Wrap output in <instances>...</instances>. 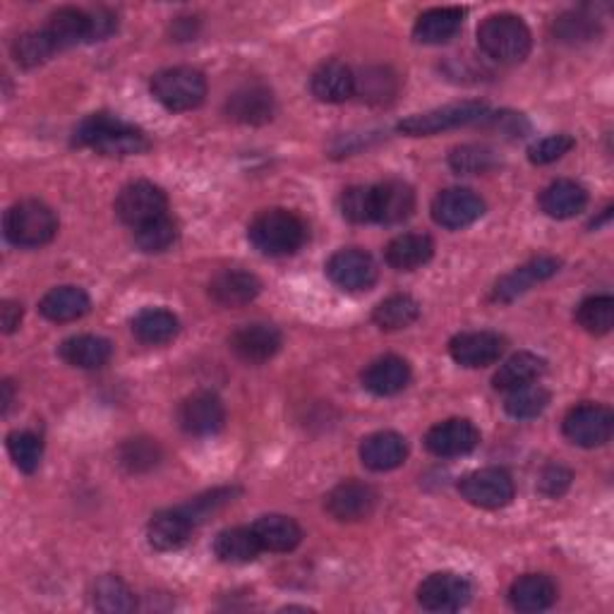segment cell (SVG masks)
<instances>
[{
    "label": "cell",
    "mask_w": 614,
    "mask_h": 614,
    "mask_svg": "<svg viewBox=\"0 0 614 614\" xmlns=\"http://www.w3.org/2000/svg\"><path fill=\"white\" fill-rule=\"evenodd\" d=\"M377 507V493L375 487L358 481H346L336 485L330 495H326V511H330L336 521L353 524L370 518Z\"/></svg>",
    "instance_id": "cell-15"
},
{
    "label": "cell",
    "mask_w": 614,
    "mask_h": 614,
    "mask_svg": "<svg viewBox=\"0 0 614 614\" xmlns=\"http://www.w3.org/2000/svg\"><path fill=\"white\" fill-rule=\"evenodd\" d=\"M169 197L154 183L138 181L120 190L116 200V214L126 226L140 228L159 216H166Z\"/></svg>",
    "instance_id": "cell-7"
},
{
    "label": "cell",
    "mask_w": 614,
    "mask_h": 614,
    "mask_svg": "<svg viewBox=\"0 0 614 614\" xmlns=\"http://www.w3.org/2000/svg\"><path fill=\"white\" fill-rule=\"evenodd\" d=\"M571 149H574V138H569V134H550V138H545L528 149V159L530 163L545 166V163H552L569 154Z\"/></svg>",
    "instance_id": "cell-49"
},
{
    "label": "cell",
    "mask_w": 614,
    "mask_h": 614,
    "mask_svg": "<svg viewBox=\"0 0 614 614\" xmlns=\"http://www.w3.org/2000/svg\"><path fill=\"white\" fill-rule=\"evenodd\" d=\"M408 459V442L399 432H375L365 437L360 444V461L365 468L375 473H387L403 466Z\"/></svg>",
    "instance_id": "cell-20"
},
{
    "label": "cell",
    "mask_w": 614,
    "mask_h": 614,
    "mask_svg": "<svg viewBox=\"0 0 614 614\" xmlns=\"http://www.w3.org/2000/svg\"><path fill=\"white\" fill-rule=\"evenodd\" d=\"M179 332H181L179 317L163 308H147L132 320V334L138 336L142 344L149 346L169 344V341L179 336Z\"/></svg>",
    "instance_id": "cell-35"
},
{
    "label": "cell",
    "mask_w": 614,
    "mask_h": 614,
    "mask_svg": "<svg viewBox=\"0 0 614 614\" xmlns=\"http://www.w3.org/2000/svg\"><path fill=\"white\" fill-rule=\"evenodd\" d=\"M94 607L108 614H116V612H132L138 607V603H134V595L128 589L126 581L108 574L94 583Z\"/></svg>",
    "instance_id": "cell-39"
},
{
    "label": "cell",
    "mask_w": 614,
    "mask_h": 614,
    "mask_svg": "<svg viewBox=\"0 0 614 614\" xmlns=\"http://www.w3.org/2000/svg\"><path fill=\"white\" fill-rule=\"evenodd\" d=\"M554 34L564 44H583V41L597 36V22L581 12H569L554 22Z\"/></svg>",
    "instance_id": "cell-48"
},
{
    "label": "cell",
    "mask_w": 614,
    "mask_h": 614,
    "mask_svg": "<svg viewBox=\"0 0 614 614\" xmlns=\"http://www.w3.org/2000/svg\"><path fill=\"white\" fill-rule=\"evenodd\" d=\"M310 91L322 104H344L356 94V75L346 63L326 61L312 73Z\"/></svg>",
    "instance_id": "cell-21"
},
{
    "label": "cell",
    "mask_w": 614,
    "mask_h": 614,
    "mask_svg": "<svg viewBox=\"0 0 614 614\" xmlns=\"http://www.w3.org/2000/svg\"><path fill=\"white\" fill-rule=\"evenodd\" d=\"M195 524L183 509L159 511L147 526V540L159 552L181 550L183 545L193 536Z\"/></svg>",
    "instance_id": "cell-23"
},
{
    "label": "cell",
    "mask_w": 614,
    "mask_h": 614,
    "mask_svg": "<svg viewBox=\"0 0 614 614\" xmlns=\"http://www.w3.org/2000/svg\"><path fill=\"white\" fill-rule=\"evenodd\" d=\"M10 406H12V385L6 379L3 381V413H8Z\"/></svg>",
    "instance_id": "cell-54"
},
{
    "label": "cell",
    "mask_w": 614,
    "mask_h": 614,
    "mask_svg": "<svg viewBox=\"0 0 614 614\" xmlns=\"http://www.w3.org/2000/svg\"><path fill=\"white\" fill-rule=\"evenodd\" d=\"M577 322L593 336L610 334L614 326V300L610 295H591L577 308Z\"/></svg>",
    "instance_id": "cell-40"
},
{
    "label": "cell",
    "mask_w": 614,
    "mask_h": 614,
    "mask_svg": "<svg viewBox=\"0 0 614 614\" xmlns=\"http://www.w3.org/2000/svg\"><path fill=\"white\" fill-rule=\"evenodd\" d=\"M471 583L452 574V571H437L428 577L418 589V603L428 612H459L471 603Z\"/></svg>",
    "instance_id": "cell-10"
},
{
    "label": "cell",
    "mask_w": 614,
    "mask_h": 614,
    "mask_svg": "<svg viewBox=\"0 0 614 614\" xmlns=\"http://www.w3.org/2000/svg\"><path fill=\"white\" fill-rule=\"evenodd\" d=\"M459 493L473 507L502 509L514 499V481L504 468H481L468 473L459 483Z\"/></svg>",
    "instance_id": "cell-9"
},
{
    "label": "cell",
    "mask_w": 614,
    "mask_h": 614,
    "mask_svg": "<svg viewBox=\"0 0 614 614\" xmlns=\"http://www.w3.org/2000/svg\"><path fill=\"white\" fill-rule=\"evenodd\" d=\"M8 454L22 473H34L41 466V459H44V442H41V437H36L30 430L10 432Z\"/></svg>",
    "instance_id": "cell-43"
},
{
    "label": "cell",
    "mask_w": 614,
    "mask_h": 614,
    "mask_svg": "<svg viewBox=\"0 0 614 614\" xmlns=\"http://www.w3.org/2000/svg\"><path fill=\"white\" fill-rule=\"evenodd\" d=\"M420 317V305L411 295H391L375 308L373 322L381 332H399Z\"/></svg>",
    "instance_id": "cell-37"
},
{
    "label": "cell",
    "mask_w": 614,
    "mask_h": 614,
    "mask_svg": "<svg viewBox=\"0 0 614 614\" xmlns=\"http://www.w3.org/2000/svg\"><path fill=\"white\" fill-rule=\"evenodd\" d=\"M557 271H559V259H554V257L542 255V257L530 259V262L518 267L516 271H511V274H507L495 286L493 300H497V303H511V300H516L518 295H524L534 289L536 283L552 279Z\"/></svg>",
    "instance_id": "cell-19"
},
{
    "label": "cell",
    "mask_w": 614,
    "mask_h": 614,
    "mask_svg": "<svg viewBox=\"0 0 614 614\" xmlns=\"http://www.w3.org/2000/svg\"><path fill=\"white\" fill-rule=\"evenodd\" d=\"M181 428L187 434L195 437H209L224 428L226 411L222 399L212 391H197L193 397H187L179 411Z\"/></svg>",
    "instance_id": "cell-17"
},
{
    "label": "cell",
    "mask_w": 614,
    "mask_h": 614,
    "mask_svg": "<svg viewBox=\"0 0 614 614\" xmlns=\"http://www.w3.org/2000/svg\"><path fill=\"white\" fill-rule=\"evenodd\" d=\"M152 94L173 114L193 111L207 97V79L195 67H169L152 77Z\"/></svg>",
    "instance_id": "cell-5"
},
{
    "label": "cell",
    "mask_w": 614,
    "mask_h": 614,
    "mask_svg": "<svg viewBox=\"0 0 614 614\" xmlns=\"http://www.w3.org/2000/svg\"><path fill=\"white\" fill-rule=\"evenodd\" d=\"M91 308L89 295L77 286H58L41 298V315L51 322H75L85 317Z\"/></svg>",
    "instance_id": "cell-33"
},
{
    "label": "cell",
    "mask_w": 614,
    "mask_h": 614,
    "mask_svg": "<svg viewBox=\"0 0 614 614\" xmlns=\"http://www.w3.org/2000/svg\"><path fill=\"white\" fill-rule=\"evenodd\" d=\"M230 497H234V489H214V493L204 495V497H197V499L190 502L187 507H181V509L190 516V521L200 524L209 514H214L216 509H222L226 502H230Z\"/></svg>",
    "instance_id": "cell-50"
},
{
    "label": "cell",
    "mask_w": 614,
    "mask_h": 614,
    "mask_svg": "<svg viewBox=\"0 0 614 614\" xmlns=\"http://www.w3.org/2000/svg\"><path fill=\"white\" fill-rule=\"evenodd\" d=\"M248 238L255 245V250H259L267 257H286L293 255L308 238V228L303 224V218L289 209H267L262 214L255 216V222L250 224Z\"/></svg>",
    "instance_id": "cell-2"
},
{
    "label": "cell",
    "mask_w": 614,
    "mask_h": 614,
    "mask_svg": "<svg viewBox=\"0 0 614 614\" xmlns=\"http://www.w3.org/2000/svg\"><path fill=\"white\" fill-rule=\"evenodd\" d=\"M487 116V106L483 101H461L442 108H432L428 114H416L399 122V132L408 138H430V134L454 130L473 122H483Z\"/></svg>",
    "instance_id": "cell-6"
},
{
    "label": "cell",
    "mask_w": 614,
    "mask_h": 614,
    "mask_svg": "<svg viewBox=\"0 0 614 614\" xmlns=\"http://www.w3.org/2000/svg\"><path fill=\"white\" fill-rule=\"evenodd\" d=\"M497 157L493 149L477 147V144H466L456 147L452 157H449V166H452L461 175H477V173H489L497 169Z\"/></svg>",
    "instance_id": "cell-45"
},
{
    "label": "cell",
    "mask_w": 614,
    "mask_h": 614,
    "mask_svg": "<svg viewBox=\"0 0 614 614\" xmlns=\"http://www.w3.org/2000/svg\"><path fill=\"white\" fill-rule=\"evenodd\" d=\"M432 255H434V243L426 234H401L394 238L385 250L387 265L399 271H413L426 267L432 259Z\"/></svg>",
    "instance_id": "cell-32"
},
{
    "label": "cell",
    "mask_w": 614,
    "mask_h": 614,
    "mask_svg": "<svg viewBox=\"0 0 614 614\" xmlns=\"http://www.w3.org/2000/svg\"><path fill=\"white\" fill-rule=\"evenodd\" d=\"M89 22H91V41H104L116 32L118 20L114 12L108 10H97V12H89ZM89 41V44H91Z\"/></svg>",
    "instance_id": "cell-52"
},
{
    "label": "cell",
    "mask_w": 614,
    "mask_h": 614,
    "mask_svg": "<svg viewBox=\"0 0 614 614\" xmlns=\"http://www.w3.org/2000/svg\"><path fill=\"white\" fill-rule=\"evenodd\" d=\"M228 344H230V351H234L240 360L250 363V365H259V363H267L277 356V353L281 351L283 338L277 326L255 322V324H243L240 330L230 334Z\"/></svg>",
    "instance_id": "cell-14"
},
{
    "label": "cell",
    "mask_w": 614,
    "mask_h": 614,
    "mask_svg": "<svg viewBox=\"0 0 614 614\" xmlns=\"http://www.w3.org/2000/svg\"><path fill=\"white\" fill-rule=\"evenodd\" d=\"M550 406V391L540 385H526L507 391V401H504V411L516 420H534L545 413V408Z\"/></svg>",
    "instance_id": "cell-38"
},
{
    "label": "cell",
    "mask_w": 614,
    "mask_h": 614,
    "mask_svg": "<svg viewBox=\"0 0 614 614\" xmlns=\"http://www.w3.org/2000/svg\"><path fill=\"white\" fill-rule=\"evenodd\" d=\"M545 365L548 363H545L540 356H536V353H528V351L514 353L509 360H504L499 365V370L493 377V385L499 391H511L516 387L534 385V381L542 377Z\"/></svg>",
    "instance_id": "cell-34"
},
{
    "label": "cell",
    "mask_w": 614,
    "mask_h": 614,
    "mask_svg": "<svg viewBox=\"0 0 614 614\" xmlns=\"http://www.w3.org/2000/svg\"><path fill=\"white\" fill-rule=\"evenodd\" d=\"M416 209L413 187L403 181H387L375 185V222L379 224H401Z\"/></svg>",
    "instance_id": "cell-25"
},
{
    "label": "cell",
    "mask_w": 614,
    "mask_h": 614,
    "mask_svg": "<svg viewBox=\"0 0 614 614\" xmlns=\"http://www.w3.org/2000/svg\"><path fill=\"white\" fill-rule=\"evenodd\" d=\"M326 274H330V279L338 286V289L358 293L375 286L377 265L370 252L348 248L332 255L330 262H326Z\"/></svg>",
    "instance_id": "cell-12"
},
{
    "label": "cell",
    "mask_w": 614,
    "mask_h": 614,
    "mask_svg": "<svg viewBox=\"0 0 614 614\" xmlns=\"http://www.w3.org/2000/svg\"><path fill=\"white\" fill-rule=\"evenodd\" d=\"M507 338L497 332H463L449 341V353L463 367H487L502 358Z\"/></svg>",
    "instance_id": "cell-16"
},
{
    "label": "cell",
    "mask_w": 614,
    "mask_h": 614,
    "mask_svg": "<svg viewBox=\"0 0 614 614\" xmlns=\"http://www.w3.org/2000/svg\"><path fill=\"white\" fill-rule=\"evenodd\" d=\"M557 600V585L545 574H526L514 581L509 591V603L518 612H542L550 610Z\"/></svg>",
    "instance_id": "cell-31"
},
{
    "label": "cell",
    "mask_w": 614,
    "mask_h": 614,
    "mask_svg": "<svg viewBox=\"0 0 614 614\" xmlns=\"http://www.w3.org/2000/svg\"><path fill=\"white\" fill-rule=\"evenodd\" d=\"M259 291H262V281L250 274V271L240 269H226L209 283V295L222 308L248 305L259 295Z\"/></svg>",
    "instance_id": "cell-22"
},
{
    "label": "cell",
    "mask_w": 614,
    "mask_h": 614,
    "mask_svg": "<svg viewBox=\"0 0 614 614\" xmlns=\"http://www.w3.org/2000/svg\"><path fill=\"white\" fill-rule=\"evenodd\" d=\"M161 446L157 440H147V437H138V440H128L118 449L120 466L128 473H149L154 471L161 463Z\"/></svg>",
    "instance_id": "cell-41"
},
{
    "label": "cell",
    "mask_w": 614,
    "mask_h": 614,
    "mask_svg": "<svg viewBox=\"0 0 614 614\" xmlns=\"http://www.w3.org/2000/svg\"><path fill=\"white\" fill-rule=\"evenodd\" d=\"M58 49L53 46L51 36L46 34V30H36V32H26L22 34L15 46H12V53H15V61L24 67H36L41 63H46L53 53Z\"/></svg>",
    "instance_id": "cell-47"
},
{
    "label": "cell",
    "mask_w": 614,
    "mask_h": 614,
    "mask_svg": "<svg viewBox=\"0 0 614 614\" xmlns=\"http://www.w3.org/2000/svg\"><path fill=\"white\" fill-rule=\"evenodd\" d=\"M175 238H179V226H175V222L169 214L159 216L154 222H149L140 228H134V245L149 255L169 250L175 243Z\"/></svg>",
    "instance_id": "cell-42"
},
{
    "label": "cell",
    "mask_w": 614,
    "mask_h": 614,
    "mask_svg": "<svg viewBox=\"0 0 614 614\" xmlns=\"http://www.w3.org/2000/svg\"><path fill=\"white\" fill-rule=\"evenodd\" d=\"M73 144L89 147L104 157H134L152 147L140 128L111 114H94L82 120L73 132Z\"/></svg>",
    "instance_id": "cell-1"
},
{
    "label": "cell",
    "mask_w": 614,
    "mask_h": 614,
    "mask_svg": "<svg viewBox=\"0 0 614 614\" xmlns=\"http://www.w3.org/2000/svg\"><path fill=\"white\" fill-rule=\"evenodd\" d=\"M22 322V305L15 303V300H3L0 305V324H3V332L12 334Z\"/></svg>",
    "instance_id": "cell-53"
},
{
    "label": "cell",
    "mask_w": 614,
    "mask_h": 614,
    "mask_svg": "<svg viewBox=\"0 0 614 614\" xmlns=\"http://www.w3.org/2000/svg\"><path fill=\"white\" fill-rule=\"evenodd\" d=\"M564 437L583 449H595L610 442L614 430V416L607 406L581 403L564 416Z\"/></svg>",
    "instance_id": "cell-8"
},
{
    "label": "cell",
    "mask_w": 614,
    "mask_h": 614,
    "mask_svg": "<svg viewBox=\"0 0 614 614\" xmlns=\"http://www.w3.org/2000/svg\"><path fill=\"white\" fill-rule=\"evenodd\" d=\"M44 30L51 36L53 46H56L58 51L77 46V44H89L91 41L89 12L77 10V8L56 10L49 18V24L44 26Z\"/></svg>",
    "instance_id": "cell-26"
},
{
    "label": "cell",
    "mask_w": 614,
    "mask_h": 614,
    "mask_svg": "<svg viewBox=\"0 0 614 614\" xmlns=\"http://www.w3.org/2000/svg\"><path fill=\"white\" fill-rule=\"evenodd\" d=\"M585 204H589V193L577 181H554L540 193V209L559 222L574 218L585 209Z\"/></svg>",
    "instance_id": "cell-28"
},
{
    "label": "cell",
    "mask_w": 614,
    "mask_h": 614,
    "mask_svg": "<svg viewBox=\"0 0 614 614\" xmlns=\"http://www.w3.org/2000/svg\"><path fill=\"white\" fill-rule=\"evenodd\" d=\"M571 485V473L564 466H548L540 475V493L548 497H559L567 493V487Z\"/></svg>",
    "instance_id": "cell-51"
},
{
    "label": "cell",
    "mask_w": 614,
    "mask_h": 614,
    "mask_svg": "<svg viewBox=\"0 0 614 614\" xmlns=\"http://www.w3.org/2000/svg\"><path fill=\"white\" fill-rule=\"evenodd\" d=\"M463 24V10L461 8H432L422 12L413 26V36L418 44L440 46L452 41Z\"/></svg>",
    "instance_id": "cell-29"
},
{
    "label": "cell",
    "mask_w": 614,
    "mask_h": 614,
    "mask_svg": "<svg viewBox=\"0 0 614 614\" xmlns=\"http://www.w3.org/2000/svg\"><path fill=\"white\" fill-rule=\"evenodd\" d=\"M338 207L344 218L351 224H370L375 222V187L353 185L338 200Z\"/></svg>",
    "instance_id": "cell-46"
},
{
    "label": "cell",
    "mask_w": 614,
    "mask_h": 614,
    "mask_svg": "<svg viewBox=\"0 0 614 614\" xmlns=\"http://www.w3.org/2000/svg\"><path fill=\"white\" fill-rule=\"evenodd\" d=\"M397 75H394L389 67H367L360 77H356V91L370 104L389 101L394 94H397Z\"/></svg>",
    "instance_id": "cell-44"
},
{
    "label": "cell",
    "mask_w": 614,
    "mask_h": 614,
    "mask_svg": "<svg viewBox=\"0 0 614 614\" xmlns=\"http://www.w3.org/2000/svg\"><path fill=\"white\" fill-rule=\"evenodd\" d=\"M58 234V218L49 204L24 200L6 214V238L18 248H41Z\"/></svg>",
    "instance_id": "cell-4"
},
{
    "label": "cell",
    "mask_w": 614,
    "mask_h": 614,
    "mask_svg": "<svg viewBox=\"0 0 614 614\" xmlns=\"http://www.w3.org/2000/svg\"><path fill=\"white\" fill-rule=\"evenodd\" d=\"M255 536L262 545V550L269 552H293L300 540H303V528H300L291 516L269 514L257 518L252 524Z\"/></svg>",
    "instance_id": "cell-30"
},
{
    "label": "cell",
    "mask_w": 614,
    "mask_h": 614,
    "mask_svg": "<svg viewBox=\"0 0 614 614\" xmlns=\"http://www.w3.org/2000/svg\"><path fill=\"white\" fill-rule=\"evenodd\" d=\"M274 94L262 85L240 87L226 99V116L243 126H265L274 118Z\"/></svg>",
    "instance_id": "cell-18"
},
{
    "label": "cell",
    "mask_w": 614,
    "mask_h": 614,
    "mask_svg": "<svg viewBox=\"0 0 614 614\" xmlns=\"http://www.w3.org/2000/svg\"><path fill=\"white\" fill-rule=\"evenodd\" d=\"M114 356V346L111 341L104 336H94V334H79V336H71L63 341L61 346V358L79 367V370H99Z\"/></svg>",
    "instance_id": "cell-27"
},
{
    "label": "cell",
    "mask_w": 614,
    "mask_h": 614,
    "mask_svg": "<svg viewBox=\"0 0 614 614\" xmlns=\"http://www.w3.org/2000/svg\"><path fill=\"white\" fill-rule=\"evenodd\" d=\"M477 444H481V432L466 418L444 420L426 434L428 452L440 459L466 456Z\"/></svg>",
    "instance_id": "cell-13"
},
{
    "label": "cell",
    "mask_w": 614,
    "mask_h": 614,
    "mask_svg": "<svg viewBox=\"0 0 614 614\" xmlns=\"http://www.w3.org/2000/svg\"><path fill=\"white\" fill-rule=\"evenodd\" d=\"M485 214L483 197L468 187L442 190L432 202V218L437 226L459 230L475 224Z\"/></svg>",
    "instance_id": "cell-11"
},
{
    "label": "cell",
    "mask_w": 614,
    "mask_h": 614,
    "mask_svg": "<svg viewBox=\"0 0 614 614\" xmlns=\"http://www.w3.org/2000/svg\"><path fill=\"white\" fill-rule=\"evenodd\" d=\"M214 552L226 564H250L262 552L252 528H226L216 536Z\"/></svg>",
    "instance_id": "cell-36"
},
{
    "label": "cell",
    "mask_w": 614,
    "mask_h": 614,
    "mask_svg": "<svg viewBox=\"0 0 614 614\" xmlns=\"http://www.w3.org/2000/svg\"><path fill=\"white\" fill-rule=\"evenodd\" d=\"M477 44L497 63L516 65L528 58L534 36H530V30L521 18L499 12V15H489L477 26Z\"/></svg>",
    "instance_id": "cell-3"
},
{
    "label": "cell",
    "mask_w": 614,
    "mask_h": 614,
    "mask_svg": "<svg viewBox=\"0 0 614 614\" xmlns=\"http://www.w3.org/2000/svg\"><path fill=\"white\" fill-rule=\"evenodd\" d=\"M411 381V365L399 356H385L367 365L363 373V387L375 397H394Z\"/></svg>",
    "instance_id": "cell-24"
}]
</instances>
